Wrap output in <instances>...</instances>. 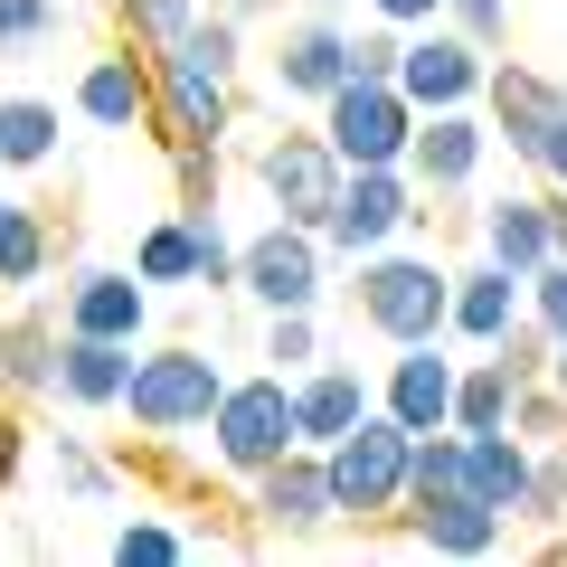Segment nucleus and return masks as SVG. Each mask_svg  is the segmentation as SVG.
Instances as JSON below:
<instances>
[{
    "label": "nucleus",
    "mask_w": 567,
    "mask_h": 567,
    "mask_svg": "<svg viewBox=\"0 0 567 567\" xmlns=\"http://www.w3.org/2000/svg\"><path fill=\"white\" fill-rule=\"evenodd\" d=\"M350 312H360L379 341H445L454 312V275L435 256H406V246H379L360 256V284H350Z\"/></svg>",
    "instance_id": "obj_1"
},
{
    "label": "nucleus",
    "mask_w": 567,
    "mask_h": 567,
    "mask_svg": "<svg viewBox=\"0 0 567 567\" xmlns=\"http://www.w3.org/2000/svg\"><path fill=\"white\" fill-rule=\"evenodd\" d=\"M208 445H218V464L246 473V483H256L275 454H293V445H303V425H293V379H284V369L227 379L218 406H208Z\"/></svg>",
    "instance_id": "obj_2"
},
{
    "label": "nucleus",
    "mask_w": 567,
    "mask_h": 567,
    "mask_svg": "<svg viewBox=\"0 0 567 567\" xmlns=\"http://www.w3.org/2000/svg\"><path fill=\"white\" fill-rule=\"evenodd\" d=\"M406 454H416V435H406V425L388 416V406H369V416L350 425L341 445H322L341 520H388V511L406 502Z\"/></svg>",
    "instance_id": "obj_3"
},
{
    "label": "nucleus",
    "mask_w": 567,
    "mask_h": 567,
    "mask_svg": "<svg viewBox=\"0 0 567 567\" xmlns=\"http://www.w3.org/2000/svg\"><path fill=\"white\" fill-rule=\"evenodd\" d=\"M227 369L208 360V350L171 341V350H142L133 379H123V406H133L142 435H189V425H208V406H218Z\"/></svg>",
    "instance_id": "obj_4"
},
{
    "label": "nucleus",
    "mask_w": 567,
    "mask_h": 567,
    "mask_svg": "<svg viewBox=\"0 0 567 567\" xmlns=\"http://www.w3.org/2000/svg\"><path fill=\"white\" fill-rule=\"evenodd\" d=\"M322 133H331V152H341L350 171H388V162H406V142H416V104L398 95V76L388 85L350 76V85L322 95Z\"/></svg>",
    "instance_id": "obj_5"
},
{
    "label": "nucleus",
    "mask_w": 567,
    "mask_h": 567,
    "mask_svg": "<svg viewBox=\"0 0 567 567\" xmlns=\"http://www.w3.org/2000/svg\"><path fill=\"white\" fill-rule=\"evenodd\" d=\"M322 256H331L322 227L275 218L237 246V293H256L265 312H322Z\"/></svg>",
    "instance_id": "obj_6"
},
{
    "label": "nucleus",
    "mask_w": 567,
    "mask_h": 567,
    "mask_svg": "<svg viewBox=\"0 0 567 567\" xmlns=\"http://www.w3.org/2000/svg\"><path fill=\"white\" fill-rule=\"evenodd\" d=\"M416 218H425V189L406 181V162L350 171L341 199H331V218H322V246L331 256H379V246H398V227H416Z\"/></svg>",
    "instance_id": "obj_7"
},
{
    "label": "nucleus",
    "mask_w": 567,
    "mask_h": 567,
    "mask_svg": "<svg viewBox=\"0 0 567 567\" xmlns=\"http://www.w3.org/2000/svg\"><path fill=\"white\" fill-rule=\"evenodd\" d=\"M256 181H265V199H275V218L322 227L331 199H341V181H350V162L331 152V133H265L256 142Z\"/></svg>",
    "instance_id": "obj_8"
},
{
    "label": "nucleus",
    "mask_w": 567,
    "mask_h": 567,
    "mask_svg": "<svg viewBox=\"0 0 567 567\" xmlns=\"http://www.w3.org/2000/svg\"><path fill=\"white\" fill-rule=\"evenodd\" d=\"M483 76H492V48H473L454 20H425V29H406V48H398V95L416 104V114L473 104V95H483Z\"/></svg>",
    "instance_id": "obj_9"
},
{
    "label": "nucleus",
    "mask_w": 567,
    "mask_h": 567,
    "mask_svg": "<svg viewBox=\"0 0 567 567\" xmlns=\"http://www.w3.org/2000/svg\"><path fill=\"white\" fill-rule=\"evenodd\" d=\"M152 133L162 142H227L237 133V104H227V76L189 66L181 48L152 58Z\"/></svg>",
    "instance_id": "obj_10"
},
{
    "label": "nucleus",
    "mask_w": 567,
    "mask_h": 567,
    "mask_svg": "<svg viewBox=\"0 0 567 567\" xmlns=\"http://www.w3.org/2000/svg\"><path fill=\"white\" fill-rule=\"evenodd\" d=\"M483 152H492V123L473 114V104H445V114H416V142H406V181H416L425 199H454V189H473Z\"/></svg>",
    "instance_id": "obj_11"
},
{
    "label": "nucleus",
    "mask_w": 567,
    "mask_h": 567,
    "mask_svg": "<svg viewBox=\"0 0 567 567\" xmlns=\"http://www.w3.org/2000/svg\"><path fill=\"white\" fill-rule=\"evenodd\" d=\"M406 539L416 548H435V558H492V548H502V511L492 502H473L464 483H445V492H406Z\"/></svg>",
    "instance_id": "obj_12"
},
{
    "label": "nucleus",
    "mask_w": 567,
    "mask_h": 567,
    "mask_svg": "<svg viewBox=\"0 0 567 567\" xmlns=\"http://www.w3.org/2000/svg\"><path fill=\"white\" fill-rule=\"evenodd\" d=\"M256 520H265V529H284V539H303V529L341 520V502H331V464H322V445H293V454H275V464L256 473Z\"/></svg>",
    "instance_id": "obj_13"
},
{
    "label": "nucleus",
    "mask_w": 567,
    "mask_h": 567,
    "mask_svg": "<svg viewBox=\"0 0 567 567\" xmlns=\"http://www.w3.org/2000/svg\"><path fill=\"white\" fill-rule=\"evenodd\" d=\"M454 369L464 360H445V341H398V360L379 379V406L406 435H435V425H454Z\"/></svg>",
    "instance_id": "obj_14"
},
{
    "label": "nucleus",
    "mask_w": 567,
    "mask_h": 567,
    "mask_svg": "<svg viewBox=\"0 0 567 567\" xmlns=\"http://www.w3.org/2000/svg\"><path fill=\"white\" fill-rule=\"evenodd\" d=\"M483 95H492V142H511V162H539V142H548V123L567 114V95L539 66H511V58L483 76Z\"/></svg>",
    "instance_id": "obj_15"
},
{
    "label": "nucleus",
    "mask_w": 567,
    "mask_h": 567,
    "mask_svg": "<svg viewBox=\"0 0 567 567\" xmlns=\"http://www.w3.org/2000/svg\"><path fill=\"white\" fill-rule=\"evenodd\" d=\"M473 227H483V256L511 265V275H539L548 256H558V227H548V189H502V199L473 208Z\"/></svg>",
    "instance_id": "obj_16"
},
{
    "label": "nucleus",
    "mask_w": 567,
    "mask_h": 567,
    "mask_svg": "<svg viewBox=\"0 0 567 567\" xmlns=\"http://www.w3.org/2000/svg\"><path fill=\"white\" fill-rule=\"evenodd\" d=\"M331 85H350V29L341 20H293L275 48V95L284 104H322Z\"/></svg>",
    "instance_id": "obj_17"
},
{
    "label": "nucleus",
    "mask_w": 567,
    "mask_h": 567,
    "mask_svg": "<svg viewBox=\"0 0 567 567\" xmlns=\"http://www.w3.org/2000/svg\"><path fill=\"white\" fill-rule=\"evenodd\" d=\"M66 331H95V341H142L152 331V293H142V275H114V265H85L76 284H66Z\"/></svg>",
    "instance_id": "obj_18"
},
{
    "label": "nucleus",
    "mask_w": 567,
    "mask_h": 567,
    "mask_svg": "<svg viewBox=\"0 0 567 567\" xmlns=\"http://www.w3.org/2000/svg\"><path fill=\"white\" fill-rule=\"evenodd\" d=\"M369 406H379V388H369L350 360H312L303 379H293V425H303V445H341Z\"/></svg>",
    "instance_id": "obj_19"
},
{
    "label": "nucleus",
    "mask_w": 567,
    "mask_h": 567,
    "mask_svg": "<svg viewBox=\"0 0 567 567\" xmlns=\"http://www.w3.org/2000/svg\"><path fill=\"white\" fill-rule=\"evenodd\" d=\"M520 312H529V284L511 275V265L483 256V265H464V275H454V312H445V331H454V341H473V350H492L511 322H520Z\"/></svg>",
    "instance_id": "obj_20"
},
{
    "label": "nucleus",
    "mask_w": 567,
    "mask_h": 567,
    "mask_svg": "<svg viewBox=\"0 0 567 567\" xmlns=\"http://www.w3.org/2000/svg\"><path fill=\"white\" fill-rule=\"evenodd\" d=\"M76 114L104 123V133H133V123H152V58H133V48H114V58H85V76H76Z\"/></svg>",
    "instance_id": "obj_21"
},
{
    "label": "nucleus",
    "mask_w": 567,
    "mask_h": 567,
    "mask_svg": "<svg viewBox=\"0 0 567 567\" xmlns=\"http://www.w3.org/2000/svg\"><path fill=\"white\" fill-rule=\"evenodd\" d=\"M529 454H539V445H520L511 425H492V435H464V492H473V502H492L502 520H520Z\"/></svg>",
    "instance_id": "obj_22"
},
{
    "label": "nucleus",
    "mask_w": 567,
    "mask_h": 567,
    "mask_svg": "<svg viewBox=\"0 0 567 567\" xmlns=\"http://www.w3.org/2000/svg\"><path fill=\"white\" fill-rule=\"evenodd\" d=\"M123 379H133V341L66 331V350H58V398L66 406H123Z\"/></svg>",
    "instance_id": "obj_23"
},
{
    "label": "nucleus",
    "mask_w": 567,
    "mask_h": 567,
    "mask_svg": "<svg viewBox=\"0 0 567 567\" xmlns=\"http://www.w3.org/2000/svg\"><path fill=\"white\" fill-rule=\"evenodd\" d=\"M58 350H66L58 312H20V322H0V379L39 398V388H58Z\"/></svg>",
    "instance_id": "obj_24"
},
{
    "label": "nucleus",
    "mask_w": 567,
    "mask_h": 567,
    "mask_svg": "<svg viewBox=\"0 0 567 567\" xmlns=\"http://www.w3.org/2000/svg\"><path fill=\"white\" fill-rule=\"evenodd\" d=\"M511 398H520V379H511L492 350L454 369V425H464V435H492V425H511Z\"/></svg>",
    "instance_id": "obj_25"
},
{
    "label": "nucleus",
    "mask_w": 567,
    "mask_h": 567,
    "mask_svg": "<svg viewBox=\"0 0 567 567\" xmlns=\"http://www.w3.org/2000/svg\"><path fill=\"white\" fill-rule=\"evenodd\" d=\"M0 162L10 171H48L58 162V104L48 95H0Z\"/></svg>",
    "instance_id": "obj_26"
},
{
    "label": "nucleus",
    "mask_w": 567,
    "mask_h": 567,
    "mask_svg": "<svg viewBox=\"0 0 567 567\" xmlns=\"http://www.w3.org/2000/svg\"><path fill=\"white\" fill-rule=\"evenodd\" d=\"M133 275H142V284H199V218H162V227H142Z\"/></svg>",
    "instance_id": "obj_27"
},
{
    "label": "nucleus",
    "mask_w": 567,
    "mask_h": 567,
    "mask_svg": "<svg viewBox=\"0 0 567 567\" xmlns=\"http://www.w3.org/2000/svg\"><path fill=\"white\" fill-rule=\"evenodd\" d=\"M48 275V218L20 199H0V284L10 293H29V284Z\"/></svg>",
    "instance_id": "obj_28"
},
{
    "label": "nucleus",
    "mask_w": 567,
    "mask_h": 567,
    "mask_svg": "<svg viewBox=\"0 0 567 567\" xmlns=\"http://www.w3.org/2000/svg\"><path fill=\"white\" fill-rule=\"evenodd\" d=\"M511 435H520V445H567V388L558 379H520V398H511Z\"/></svg>",
    "instance_id": "obj_29"
},
{
    "label": "nucleus",
    "mask_w": 567,
    "mask_h": 567,
    "mask_svg": "<svg viewBox=\"0 0 567 567\" xmlns=\"http://www.w3.org/2000/svg\"><path fill=\"white\" fill-rule=\"evenodd\" d=\"M189 20H199V0H123V29H133L142 58L181 48V39H189Z\"/></svg>",
    "instance_id": "obj_30"
},
{
    "label": "nucleus",
    "mask_w": 567,
    "mask_h": 567,
    "mask_svg": "<svg viewBox=\"0 0 567 567\" xmlns=\"http://www.w3.org/2000/svg\"><path fill=\"white\" fill-rule=\"evenodd\" d=\"M171 181H181V218H218V142H171Z\"/></svg>",
    "instance_id": "obj_31"
},
{
    "label": "nucleus",
    "mask_w": 567,
    "mask_h": 567,
    "mask_svg": "<svg viewBox=\"0 0 567 567\" xmlns=\"http://www.w3.org/2000/svg\"><path fill=\"white\" fill-rule=\"evenodd\" d=\"M265 360H275L284 379H303V369L322 360V322H312V312H275V322H265Z\"/></svg>",
    "instance_id": "obj_32"
},
{
    "label": "nucleus",
    "mask_w": 567,
    "mask_h": 567,
    "mask_svg": "<svg viewBox=\"0 0 567 567\" xmlns=\"http://www.w3.org/2000/svg\"><path fill=\"white\" fill-rule=\"evenodd\" d=\"M492 360H502L511 379H548V360H558V341H548V322H539V312H520V322H511L502 341H492Z\"/></svg>",
    "instance_id": "obj_33"
},
{
    "label": "nucleus",
    "mask_w": 567,
    "mask_h": 567,
    "mask_svg": "<svg viewBox=\"0 0 567 567\" xmlns=\"http://www.w3.org/2000/svg\"><path fill=\"white\" fill-rule=\"evenodd\" d=\"M171 558H189V539L171 520H123L114 529V567H171Z\"/></svg>",
    "instance_id": "obj_34"
},
{
    "label": "nucleus",
    "mask_w": 567,
    "mask_h": 567,
    "mask_svg": "<svg viewBox=\"0 0 567 567\" xmlns=\"http://www.w3.org/2000/svg\"><path fill=\"white\" fill-rule=\"evenodd\" d=\"M520 520H567V454H558V445H539V454H529Z\"/></svg>",
    "instance_id": "obj_35"
},
{
    "label": "nucleus",
    "mask_w": 567,
    "mask_h": 567,
    "mask_svg": "<svg viewBox=\"0 0 567 567\" xmlns=\"http://www.w3.org/2000/svg\"><path fill=\"white\" fill-rule=\"evenodd\" d=\"M181 58H189V66H208V76H237V20L199 10V20H189V39H181Z\"/></svg>",
    "instance_id": "obj_36"
},
{
    "label": "nucleus",
    "mask_w": 567,
    "mask_h": 567,
    "mask_svg": "<svg viewBox=\"0 0 567 567\" xmlns=\"http://www.w3.org/2000/svg\"><path fill=\"white\" fill-rule=\"evenodd\" d=\"M58 29V0H0V58H20Z\"/></svg>",
    "instance_id": "obj_37"
},
{
    "label": "nucleus",
    "mask_w": 567,
    "mask_h": 567,
    "mask_svg": "<svg viewBox=\"0 0 567 567\" xmlns=\"http://www.w3.org/2000/svg\"><path fill=\"white\" fill-rule=\"evenodd\" d=\"M398 48H406V29H360V39H350V76H369V85H388L398 76Z\"/></svg>",
    "instance_id": "obj_38"
},
{
    "label": "nucleus",
    "mask_w": 567,
    "mask_h": 567,
    "mask_svg": "<svg viewBox=\"0 0 567 567\" xmlns=\"http://www.w3.org/2000/svg\"><path fill=\"white\" fill-rule=\"evenodd\" d=\"M529 312L548 322V341H567V256H548L539 275H529Z\"/></svg>",
    "instance_id": "obj_39"
},
{
    "label": "nucleus",
    "mask_w": 567,
    "mask_h": 567,
    "mask_svg": "<svg viewBox=\"0 0 567 567\" xmlns=\"http://www.w3.org/2000/svg\"><path fill=\"white\" fill-rule=\"evenodd\" d=\"M445 20L464 29L473 48H502V29H511V0H445Z\"/></svg>",
    "instance_id": "obj_40"
},
{
    "label": "nucleus",
    "mask_w": 567,
    "mask_h": 567,
    "mask_svg": "<svg viewBox=\"0 0 567 567\" xmlns=\"http://www.w3.org/2000/svg\"><path fill=\"white\" fill-rule=\"evenodd\" d=\"M58 483L76 492V502H104V492H114V483H104V464L76 445V435H58Z\"/></svg>",
    "instance_id": "obj_41"
},
{
    "label": "nucleus",
    "mask_w": 567,
    "mask_h": 567,
    "mask_svg": "<svg viewBox=\"0 0 567 567\" xmlns=\"http://www.w3.org/2000/svg\"><path fill=\"white\" fill-rule=\"evenodd\" d=\"M199 284L208 293H237V246L218 237V218H199Z\"/></svg>",
    "instance_id": "obj_42"
},
{
    "label": "nucleus",
    "mask_w": 567,
    "mask_h": 567,
    "mask_svg": "<svg viewBox=\"0 0 567 567\" xmlns=\"http://www.w3.org/2000/svg\"><path fill=\"white\" fill-rule=\"evenodd\" d=\"M20 464H29V425H20V406H0V492L20 483Z\"/></svg>",
    "instance_id": "obj_43"
},
{
    "label": "nucleus",
    "mask_w": 567,
    "mask_h": 567,
    "mask_svg": "<svg viewBox=\"0 0 567 567\" xmlns=\"http://www.w3.org/2000/svg\"><path fill=\"white\" fill-rule=\"evenodd\" d=\"M529 171H539L548 189H567V114L548 123V142H539V162H529Z\"/></svg>",
    "instance_id": "obj_44"
},
{
    "label": "nucleus",
    "mask_w": 567,
    "mask_h": 567,
    "mask_svg": "<svg viewBox=\"0 0 567 567\" xmlns=\"http://www.w3.org/2000/svg\"><path fill=\"white\" fill-rule=\"evenodd\" d=\"M388 29H425V20H445V0H369Z\"/></svg>",
    "instance_id": "obj_45"
},
{
    "label": "nucleus",
    "mask_w": 567,
    "mask_h": 567,
    "mask_svg": "<svg viewBox=\"0 0 567 567\" xmlns=\"http://www.w3.org/2000/svg\"><path fill=\"white\" fill-rule=\"evenodd\" d=\"M256 10H265V0H218V20H256Z\"/></svg>",
    "instance_id": "obj_46"
},
{
    "label": "nucleus",
    "mask_w": 567,
    "mask_h": 567,
    "mask_svg": "<svg viewBox=\"0 0 567 567\" xmlns=\"http://www.w3.org/2000/svg\"><path fill=\"white\" fill-rule=\"evenodd\" d=\"M303 10H312V20H341V10H350V0H303Z\"/></svg>",
    "instance_id": "obj_47"
},
{
    "label": "nucleus",
    "mask_w": 567,
    "mask_h": 567,
    "mask_svg": "<svg viewBox=\"0 0 567 567\" xmlns=\"http://www.w3.org/2000/svg\"><path fill=\"white\" fill-rule=\"evenodd\" d=\"M0 322H10V312H0Z\"/></svg>",
    "instance_id": "obj_48"
},
{
    "label": "nucleus",
    "mask_w": 567,
    "mask_h": 567,
    "mask_svg": "<svg viewBox=\"0 0 567 567\" xmlns=\"http://www.w3.org/2000/svg\"><path fill=\"white\" fill-rule=\"evenodd\" d=\"M0 171H10V162H0Z\"/></svg>",
    "instance_id": "obj_49"
}]
</instances>
